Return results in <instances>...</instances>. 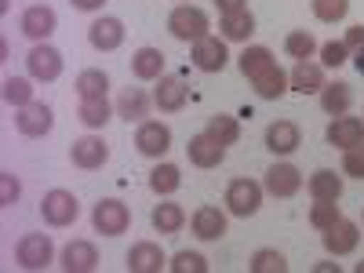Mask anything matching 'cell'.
Returning a JSON list of instances; mask_svg holds the SVG:
<instances>
[{"mask_svg":"<svg viewBox=\"0 0 364 273\" xmlns=\"http://www.w3.org/2000/svg\"><path fill=\"white\" fill-rule=\"evenodd\" d=\"M168 33L182 44H197L204 37H211V18L204 8H193V4H178L171 8L168 15Z\"/></svg>","mask_w":364,"mask_h":273,"instance_id":"obj_1","label":"cell"},{"mask_svg":"<svg viewBox=\"0 0 364 273\" xmlns=\"http://www.w3.org/2000/svg\"><path fill=\"white\" fill-rule=\"evenodd\" d=\"M15 262L29 273H37V269H48L55 262V240L48 233H26L18 237V245H15Z\"/></svg>","mask_w":364,"mask_h":273,"instance_id":"obj_2","label":"cell"},{"mask_svg":"<svg viewBox=\"0 0 364 273\" xmlns=\"http://www.w3.org/2000/svg\"><path fill=\"white\" fill-rule=\"evenodd\" d=\"M262 182L255 178H233L226 186V211L237 219H252L255 211L262 208Z\"/></svg>","mask_w":364,"mask_h":273,"instance_id":"obj_3","label":"cell"},{"mask_svg":"<svg viewBox=\"0 0 364 273\" xmlns=\"http://www.w3.org/2000/svg\"><path fill=\"white\" fill-rule=\"evenodd\" d=\"M26 70H29V77H33L37 84H51V80L63 77L66 58H63V51H58V48H51L48 41H41V44L29 48V55H26Z\"/></svg>","mask_w":364,"mask_h":273,"instance_id":"obj_4","label":"cell"},{"mask_svg":"<svg viewBox=\"0 0 364 273\" xmlns=\"http://www.w3.org/2000/svg\"><path fill=\"white\" fill-rule=\"evenodd\" d=\"M91 226H95V233L102 237H120V233H128L132 226V208L124 200H117V197H106L95 204V211H91Z\"/></svg>","mask_w":364,"mask_h":273,"instance_id":"obj_5","label":"cell"},{"mask_svg":"<svg viewBox=\"0 0 364 273\" xmlns=\"http://www.w3.org/2000/svg\"><path fill=\"white\" fill-rule=\"evenodd\" d=\"M41 215L48 226L55 230H66L80 219V200L70 193V190H48L44 200H41Z\"/></svg>","mask_w":364,"mask_h":273,"instance_id":"obj_6","label":"cell"},{"mask_svg":"<svg viewBox=\"0 0 364 273\" xmlns=\"http://www.w3.org/2000/svg\"><path fill=\"white\" fill-rule=\"evenodd\" d=\"M135 149H139L142 157H149V161L168 157V149H171V128L164 124V120H142V124L135 128Z\"/></svg>","mask_w":364,"mask_h":273,"instance_id":"obj_7","label":"cell"},{"mask_svg":"<svg viewBox=\"0 0 364 273\" xmlns=\"http://www.w3.org/2000/svg\"><path fill=\"white\" fill-rule=\"evenodd\" d=\"M262 190L269 197H277V200H288L302 190V171L288 161H277V164H269L266 168V178H262Z\"/></svg>","mask_w":364,"mask_h":273,"instance_id":"obj_8","label":"cell"},{"mask_svg":"<svg viewBox=\"0 0 364 273\" xmlns=\"http://www.w3.org/2000/svg\"><path fill=\"white\" fill-rule=\"evenodd\" d=\"M190 58L200 73H223L230 66V51H226V41L223 37H204L197 44H190Z\"/></svg>","mask_w":364,"mask_h":273,"instance_id":"obj_9","label":"cell"},{"mask_svg":"<svg viewBox=\"0 0 364 273\" xmlns=\"http://www.w3.org/2000/svg\"><path fill=\"white\" fill-rule=\"evenodd\" d=\"M70 161H73V168H80V171H99V168L109 161V146H106L102 135H80V139H73V146H70Z\"/></svg>","mask_w":364,"mask_h":273,"instance_id":"obj_10","label":"cell"},{"mask_svg":"<svg viewBox=\"0 0 364 273\" xmlns=\"http://www.w3.org/2000/svg\"><path fill=\"white\" fill-rule=\"evenodd\" d=\"M15 128L26 139H44L55 128V113H51L48 102H29V106L15 109Z\"/></svg>","mask_w":364,"mask_h":273,"instance_id":"obj_11","label":"cell"},{"mask_svg":"<svg viewBox=\"0 0 364 273\" xmlns=\"http://www.w3.org/2000/svg\"><path fill=\"white\" fill-rule=\"evenodd\" d=\"M321 245H324V252H328V255H336V259L353 255V252H357V245H360V226H357V223H350V219H339L331 230H324V233H321Z\"/></svg>","mask_w":364,"mask_h":273,"instance_id":"obj_12","label":"cell"},{"mask_svg":"<svg viewBox=\"0 0 364 273\" xmlns=\"http://www.w3.org/2000/svg\"><path fill=\"white\" fill-rule=\"evenodd\" d=\"M324 139H328V146L343 149V154H346V149H357V146H364V120L343 113V117H336V120L328 124Z\"/></svg>","mask_w":364,"mask_h":273,"instance_id":"obj_13","label":"cell"},{"mask_svg":"<svg viewBox=\"0 0 364 273\" xmlns=\"http://www.w3.org/2000/svg\"><path fill=\"white\" fill-rule=\"evenodd\" d=\"M124 37H128L124 22L113 18V15H102V18H95L87 26V44L95 51H117L120 44H124Z\"/></svg>","mask_w":364,"mask_h":273,"instance_id":"obj_14","label":"cell"},{"mask_svg":"<svg viewBox=\"0 0 364 273\" xmlns=\"http://www.w3.org/2000/svg\"><path fill=\"white\" fill-rule=\"evenodd\" d=\"M186 157H190L193 168L211 171V168H219V164L226 161V146H219L208 132H200V135H190V142H186Z\"/></svg>","mask_w":364,"mask_h":273,"instance_id":"obj_15","label":"cell"},{"mask_svg":"<svg viewBox=\"0 0 364 273\" xmlns=\"http://www.w3.org/2000/svg\"><path fill=\"white\" fill-rule=\"evenodd\" d=\"M299 146H302V132L295 120H273L266 128V149L273 157H291Z\"/></svg>","mask_w":364,"mask_h":273,"instance_id":"obj_16","label":"cell"},{"mask_svg":"<svg viewBox=\"0 0 364 273\" xmlns=\"http://www.w3.org/2000/svg\"><path fill=\"white\" fill-rule=\"evenodd\" d=\"M58 29V15H55V8H48V4H29L26 11H22V33L29 37V41H48L51 33Z\"/></svg>","mask_w":364,"mask_h":273,"instance_id":"obj_17","label":"cell"},{"mask_svg":"<svg viewBox=\"0 0 364 273\" xmlns=\"http://www.w3.org/2000/svg\"><path fill=\"white\" fill-rule=\"evenodd\" d=\"M58 266L66 273H91L99 266V248L91 240H70V245L58 252Z\"/></svg>","mask_w":364,"mask_h":273,"instance_id":"obj_18","label":"cell"},{"mask_svg":"<svg viewBox=\"0 0 364 273\" xmlns=\"http://www.w3.org/2000/svg\"><path fill=\"white\" fill-rule=\"evenodd\" d=\"M154 106H157L154 95H146L142 87H124V91L117 95V117L128 120V124H142Z\"/></svg>","mask_w":364,"mask_h":273,"instance_id":"obj_19","label":"cell"},{"mask_svg":"<svg viewBox=\"0 0 364 273\" xmlns=\"http://www.w3.org/2000/svg\"><path fill=\"white\" fill-rule=\"evenodd\" d=\"M168 266V255L154 240H139L128 248V273H161Z\"/></svg>","mask_w":364,"mask_h":273,"instance_id":"obj_20","label":"cell"},{"mask_svg":"<svg viewBox=\"0 0 364 273\" xmlns=\"http://www.w3.org/2000/svg\"><path fill=\"white\" fill-rule=\"evenodd\" d=\"M190 230L197 240H223L226 237V211H219L215 204H204L193 211L190 219Z\"/></svg>","mask_w":364,"mask_h":273,"instance_id":"obj_21","label":"cell"},{"mask_svg":"<svg viewBox=\"0 0 364 273\" xmlns=\"http://www.w3.org/2000/svg\"><path fill=\"white\" fill-rule=\"evenodd\" d=\"M288 84H291V91H299V95H321V87L328 84L324 80V66L321 63H310V58H302V63L291 66Z\"/></svg>","mask_w":364,"mask_h":273,"instance_id":"obj_22","label":"cell"},{"mask_svg":"<svg viewBox=\"0 0 364 273\" xmlns=\"http://www.w3.org/2000/svg\"><path fill=\"white\" fill-rule=\"evenodd\" d=\"M186 99H190V91H186V84H182L178 77L164 73V77L157 80L154 102H157L161 113H182V109H186Z\"/></svg>","mask_w":364,"mask_h":273,"instance_id":"obj_23","label":"cell"},{"mask_svg":"<svg viewBox=\"0 0 364 273\" xmlns=\"http://www.w3.org/2000/svg\"><path fill=\"white\" fill-rule=\"evenodd\" d=\"M252 91H255L262 102H277V99H284L288 91H291V84H288V73L273 63L266 73H259V77L252 80Z\"/></svg>","mask_w":364,"mask_h":273,"instance_id":"obj_24","label":"cell"},{"mask_svg":"<svg viewBox=\"0 0 364 273\" xmlns=\"http://www.w3.org/2000/svg\"><path fill=\"white\" fill-rule=\"evenodd\" d=\"M321 109L328 113V117H343V113H350L353 109V84H346V80H331V84H324L321 87Z\"/></svg>","mask_w":364,"mask_h":273,"instance_id":"obj_25","label":"cell"},{"mask_svg":"<svg viewBox=\"0 0 364 273\" xmlns=\"http://www.w3.org/2000/svg\"><path fill=\"white\" fill-rule=\"evenodd\" d=\"M255 33V15L245 8V11H233V15H219V37L223 41H233V44H248Z\"/></svg>","mask_w":364,"mask_h":273,"instance_id":"obj_26","label":"cell"},{"mask_svg":"<svg viewBox=\"0 0 364 273\" xmlns=\"http://www.w3.org/2000/svg\"><path fill=\"white\" fill-rule=\"evenodd\" d=\"M149 223H154V230L161 237H175L182 226H186V208L175 204V200H161L154 208V215H149Z\"/></svg>","mask_w":364,"mask_h":273,"instance_id":"obj_27","label":"cell"},{"mask_svg":"<svg viewBox=\"0 0 364 273\" xmlns=\"http://www.w3.org/2000/svg\"><path fill=\"white\" fill-rule=\"evenodd\" d=\"M132 77L135 80H161L164 77V51L161 48H139L132 55Z\"/></svg>","mask_w":364,"mask_h":273,"instance_id":"obj_28","label":"cell"},{"mask_svg":"<svg viewBox=\"0 0 364 273\" xmlns=\"http://www.w3.org/2000/svg\"><path fill=\"white\" fill-rule=\"evenodd\" d=\"M306 190L314 200H339L343 197V175H336L331 168H317L306 178Z\"/></svg>","mask_w":364,"mask_h":273,"instance_id":"obj_29","label":"cell"},{"mask_svg":"<svg viewBox=\"0 0 364 273\" xmlns=\"http://www.w3.org/2000/svg\"><path fill=\"white\" fill-rule=\"evenodd\" d=\"M273 63H277V58H273V51H269V48H262V44H248L245 51L237 55V70L245 73L248 80H255L259 73H266Z\"/></svg>","mask_w":364,"mask_h":273,"instance_id":"obj_30","label":"cell"},{"mask_svg":"<svg viewBox=\"0 0 364 273\" xmlns=\"http://www.w3.org/2000/svg\"><path fill=\"white\" fill-rule=\"evenodd\" d=\"M113 113H117V106H109L106 99H87V102L77 106V120H80L84 128H91V132L106 128L109 120H113Z\"/></svg>","mask_w":364,"mask_h":273,"instance_id":"obj_31","label":"cell"},{"mask_svg":"<svg viewBox=\"0 0 364 273\" xmlns=\"http://www.w3.org/2000/svg\"><path fill=\"white\" fill-rule=\"evenodd\" d=\"M178 186H182V171H178V164H171V161H157V168L149 171V190H154L157 197H171Z\"/></svg>","mask_w":364,"mask_h":273,"instance_id":"obj_32","label":"cell"},{"mask_svg":"<svg viewBox=\"0 0 364 273\" xmlns=\"http://www.w3.org/2000/svg\"><path fill=\"white\" fill-rule=\"evenodd\" d=\"M73 91H77V99H80V102H87V99H106V91H109V77H106L102 70H80V73H77Z\"/></svg>","mask_w":364,"mask_h":273,"instance_id":"obj_33","label":"cell"},{"mask_svg":"<svg viewBox=\"0 0 364 273\" xmlns=\"http://www.w3.org/2000/svg\"><path fill=\"white\" fill-rule=\"evenodd\" d=\"M204 132L215 139L219 146H237L240 142V120L230 117V113H215V117H208V128Z\"/></svg>","mask_w":364,"mask_h":273,"instance_id":"obj_34","label":"cell"},{"mask_svg":"<svg viewBox=\"0 0 364 273\" xmlns=\"http://www.w3.org/2000/svg\"><path fill=\"white\" fill-rule=\"evenodd\" d=\"M4 102L15 106V109L37 102V99H33V77H8V80H4Z\"/></svg>","mask_w":364,"mask_h":273,"instance_id":"obj_35","label":"cell"},{"mask_svg":"<svg viewBox=\"0 0 364 273\" xmlns=\"http://www.w3.org/2000/svg\"><path fill=\"white\" fill-rule=\"evenodd\" d=\"M284 51L295 58V63H302V58H314L321 51V44L314 41V33H306V29H291V33L284 37Z\"/></svg>","mask_w":364,"mask_h":273,"instance_id":"obj_36","label":"cell"},{"mask_svg":"<svg viewBox=\"0 0 364 273\" xmlns=\"http://www.w3.org/2000/svg\"><path fill=\"white\" fill-rule=\"evenodd\" d=\"M248 269H252V273H288V259H284V252H277V248H259V252L252 255Z\"/></svg>","mask_w":364,"mask_h":273,"instance_id":"obj_37","label":"cell"},{"mask_svg":"<svg viewBox=\"0 0 364 273\" xmlns=\"http://www.w3.org/2000/svg\"><path fill=\"white\" fill-rule=\"evenodd\" d=\"M310 11L317 22H328V26H336L350 15V0H310Z\"/></svg>","mask_w":364,"mask_h":273,"instance_id":"obj_38","label":"cell"},{"mask_svg":"<svg viewBox=\"0 0 364 273\" xmlns=\"http://www.w3.org/2000/svg\"><path fill=\"white\" fill-rule=\"evenodd\" d=\"M343 219V211H339V200H314V208H310V226L314 230H331Z\"/></svg>","mask_w":364,"mask_h":273,"instance_id":"obj_39","label":"cell"},{"mask_svg":"<svg viewBox=\"0 0 364 273\" xmlns=\"http://www.w3.org/2000/svg\"><path fill=\"white\" fill-rule=\"evenodd\" d=\"M168 269H171V273H208L211 266H208V259H204L200 252H186V248H182V252L171 255Z\"/></svg>","mask_w":364,"mask_h":273,"instance_id":"obj_40","label":"cell"},{"mask_svg":"<svg viewBox=\"0 0 364 273\" xmlns=\"http://www.w3.org/2000/svg\"><path fill=\"white\" fill-rule=\"evenodd\" d=\"M346 63H350V48H346L343 41L321 44V66H324V70H339V66H346Z\"/></svg>","mask_w":364,"mask_h":273,"instance_id":"obj_41","label":"cell"},{"mask_svg":"<svg viewBox=\"0 0 364 273\" xmlns=\"http://www.w3.org/2000/svg\"><path fill=\"white\" fill-rule=\"evenodd\" d=\"M22 197V186L11 171H0V208H11Z\"/></svg>","mask_w":364,"mask_h":273,"instance_id":"obj_42","label":"cell"},{"mask_svg":"<svg viewBox=\"0 0 364 273\" xmlns=\"http://www.w3.org/2000/svg\"><path fill=\"white\" fill-rule=\"evenodd\" d=\"M343 171L353 175V178H364V146L346 149V154H343Z\"/></svg>","mask_w":364,"mask_h":273,"instance_id":"obj_43","label":"cell"},{"mask_svg":"<svg viewBox=\"0 0 364 273\" xmlns=\"http://www.w3.org/2000/svg\"><path fill=\"white\" fill-rule=\"evenodd\" d=\"M343 44L350 48V55H353L357 48H364V26H350V29H346V37H343Z\"/></svg>","mask_w":364,"mask_h":273,"instance_id":"obj_44","label":"cell"},{"mask_svg":"<svg viewBox=\"0 0 364 273\" xmlns=\"http://www.w3.org/2000/svg\"><path fill=\"white\" fill-rule=\"evenodd\" d=\"M215 8H219V15H233V11H245L248 0H215Z\"/></svg>","mask_w":364,"mask_h":273,"instance_id":"obj_45","label":"cell"},{"mask_svg":"<svg viewBox=\"0 0 364 273\" xmlns=\"http://www.w3.org/2000/svg\"><path fill=\"white\" fill-rule=\"evenodd\" d=\"M70 4H73L77 11H102L106 0H70Z\"/></svg>","mask_w":364,"mask_h":273,"instance_id":"obj_46","label":"cell"},{"mask_svg":"<svg viewBox=\"0 0 364 273\" xmlns=\"http://www.w3.org/2000/svg\"><path fill=\"white\" fill-rule=\"evenodd\" d=\"M353 66H357V73L364 77V48H357V51H353Z\"/></svg>","mask_w":364,"mask_h":273,"instance_id":"obj_47","label":"cell"},{"mask_svg":"<svg viewBox=\"0 0 364 273\" xmlns=\"http://www.w3.org/2000/svg\"><path fill=\"white\" fill-rule=\"evenodd\" d=\"M357 273H364V262H357Z\"/></svg>","mask_w":364,"mask_h":273,"instance_id":"obj_48","label":"cell"}]
</instances>
